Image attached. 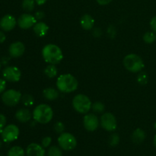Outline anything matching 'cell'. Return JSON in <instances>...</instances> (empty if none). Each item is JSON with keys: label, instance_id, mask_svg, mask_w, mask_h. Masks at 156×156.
Masks as SVG:
<instances>
[{"label": "cell", "instance_id": "14", "mask_svg": "<svg viewBox=\"0 0 156 156\" xmlns=\"http://www.w3.org/2000/svg\"><path fill=\"white\" fill-rule=\"evenodd\" d=\"M24 51H25V46L21 41L14 42L9 46V55L13 58L20 57L24 54Z\"/></svg>", "mask_w": 156, "mask_h": 156}, {"label": "cell", "instance_id": "20", "mask_svg": "<svg viewBox=\"0 0 156 156\" xmlns=\"http://www.w3.org/2000/svg\"><path fill=\"white\" fill-rule=\"evenodd\" d=\"M43 95L47 100L53 101L56 100L59 97V91L53 88H47L43 91Z\"/></svg>", "mask_w": 156, "mask_h": 156}, {"label": "cell", "instance_id": "18", "mask_svg": "<svg viewBox=\"0 0 156 156\" xmlns=\"http://www.w3.org/2000/svg\"><path fill=\"white\" fill-rule=\"evenodd\" d=\"M80 24L83 29L86 30H90L94 27V20L91 15H88V14H85L81 18Z\"/></svg>", "mask_w": 156, "mask_h": 156}, {"label": "cell", "instance_id": "12", "mask_svg": "<svg viewBox=\"0 0 156 156\" xmlns=\"http://www.w3.org/2000/svg\"><path fill=\"white\" fill-rule=\"evenodd\" d=\"M17 22H18V26L21 29L27 30V29L33 27L34 26V24L37 23V19L34 17V15H32L28 13H25L20 15Z\"/></svg>", "mask_w": 156, "mask_h": 156}, {"label": "cell", "instance_id": "1", "mask_svg": "<svg viewBox=\"0 0 156 156\" xmlns=\"http://www.w3.org/2000/svg\"><path fill=\"white\" fill-rule=\"evenodd\" d=\"M42 56L46 62L54 65L59 63L63 59V53L60 47L53 44L44 46L42 50Z\"/></svg>", "mask_w": 156, "mask_h": 156}, {"label": "cell", "instance_id": "10", "mask_svg": "<svg viewBox=\"0 0 156 156\" xmlns=\"http://www.w3.org/2000/svg\"><path fill=\"white\" fill-rule=\"evenodd\" d=\"M2 76L8 82H17L21 79V70L16 66H7L3 69Z\"/></svg>", "mask_w": 156, "mask_h": 156}, {"label": "cell", "instance_id": "17", "mask_svg": "<svg viewBox=\"0 0 156 156\" xmlns=\"http://www.w3.org/2000/svg\"><path fill=\"white\" fill-rule=\"evenodd\" d=\"M33 30L37 36L42 37L46 36L48 33L49 26L43 21H39L34 24L33 27Z\"/></svg>", "mask_w": 156, "mask_h": 156}, {"label": "cell", "instance_id": "6", "mask_svg": "<svg viewBox=\"0 0 156 156\" xmlns=\"http://www.w3.org/2000/svg\"><path fill=\"white\" fill-rule=\"evenodd\" d=\"M58 144L59 147L65 151L73 150L77 146L76 138L69 133H62L58 137Z\"/></svg>", "mask_w": 156, "mask_h": 156}, {"label": "cell", "instance_id": "16", "mask_svg": "<svg viewBox=\"0 0 156 156\" xmlns=\"http://www.w3.org/2000/svg\"><path fill=\"white\" fill-rule=\"evenodd\" d=\"M33 114L30 111V110L27 108H21L15 113V118L18 120V121L21 123H27L29 120H30Z\"/></svg>", "mask_w": 156, "mask_h": 156}, {"label": "cell", "instance_id": "5", "mask_svg": "<svg viewBox=\"0 0 156 156\" xmlns=\"http://www.w3.org/2000/svg\"><path fill=\"white\" fill-rule=\"evenodd\" d=\"M91 100L88 96L83 94H79L75 96L73 99V107L75 111L79 114H85L89 112L91 109Z\"/></svg>", "mask_w": 156, "mask_h": 156}, {"label": "cell", "instance_id": "7", "mask_svg": "<svg viewBox=\"0 0 156 156\" xmlns=\"http://www.w3.org/2000/svg\"><path fill=\"white\" fill-rule=\"evenodd\" d=\"M21 92L15 89H9L4 91L2 95V100L5 105L13 107L18 105L21 101Z\"/></svg>", "mask_w": 156, "mask_h": 156}, {"label": "cell", "instance_id": "42", "mask_svg": "<svg viewBox=\"0 0 156 156\" xmlns=\"http://www.w3.org/2000/svg\"><path fill=\"white\" fill-rule=\"evenodd\" d=\"M2 142L0 141V149L2 148Z\"/></svg>", "mask_w": 156, "mask_h": 156}, {"label": "cell", "instance_id": "13", "mask_svg": "<svg viewBox=\"0 0 156 156\" xmlns=\"http://www.w3.org/2000/svg\"><path fill=\"white\" fill-rule=\"evenodd\" d=\"M18 24L15 17L12 15H5L0 20V27L4 31H11Z\"/></svg>", "mask_w": 156, "mask_h": 156}, {"label": "cell", "instance_id": "33", "mask_svg": "<svg viewBox=\"0 0 156 156\" xmlns=\"http://www.w3.org/2000/svg\"><path fill=\"white\" fill-rule=\"evenodd\" d=\"M6 124V117L2 114H0V133L2 132Z\"/></svg>", "mask_w": 156, "mask_h": 156}, {"label": "cell", "instance_id": "38", "mask_svg": "<svg viewBox=\"0 0 156 156\" xmlns=\"http://www.w3.org/2000/svg\"><path fill=\"white\" fill-rule=\"evenodd\" d=\"M96 1L101 5H108L109 3H111L112 2V0H96Z\"/></svg>", "mask_w": 156, "mask_h": 156}, {"label": "cell", "instance_id": "15", "mask_svg": "<svg viewBox=\"0 0 156 156\" xmlns=\"http://www.w3.org/2000/svg\"><path fill=\"white\" fill-rule=\"evenodd\" d=\"M27 156H45L46 152L42 145L37 143H30L26 149Z\"/></svg>", "mask_w": 156, "mask_h": 156}, {"label": "cell", "instance_id": "21", "mask_svg": "<svg viewBox=\"0 0 156 156\" xmlns=\"http://www.w3.org/2000/svg\"><path fill=\"white\" fill-rule=\"evenodd\" d=\"M58 70L54 64H49L44 69V74L49 79H53L57 76Z\"/></svg>", "mask_w": 156, "mask_h": 156}, {"label": "cell", "instance_id": "37", "mask_svg": "<svg viewBox=\"0 0 156 156\" xmlns=\"http://www.w3.org/2000/svg\"><path fill=\"white\" fill-rule=\"evenodd\" d=\"M6 82L5 79H0V93L3 92L5 90Z\"/></svg>", "mask_w": 156, "mask_h": 156}, {"label": "cell", "instance_id": "32", "mask_svg": "<svg viewBox=\"0 0 156 156\" xmlns=\"http://www.w3.org/2000/svg\"><path fill=\"white\" fill-rule=\"evenodd\" d=\"M52 143V138L50 136H45L41 141V145L44 148H47L50 146Z\"/></svg>", "mask_w": 156, "mask_h": 156}, {"label": "cell", "instance_id": "8", "mask_svg": "<svg viewBox=\"0 0 156 156\" xmlns=\"http://www.w3.org/2000/svg\"><path fill=\"white\" fill-rule=\"evenodd\" d=\"M19 128L15 124H9L5 126L2 132L1 133L2 140L5 143H12L15 141L19 136Z\"/></svg>", "mask_w": 156, "mask_h": 156}, {"label": "cell", "instance_id": "4", "mask_svg": "<svg viewBox=\"0 0 156 156\" xmlns=\"http://www.w3.org/2000/svg\"><path fill=\"white\" fill-rule=\"evenodd\" d=\"M123 66L125 68L131 73H140L145 66L143 59L135 53L126 55L123 59Z\"/></svg>", "mask_w": 156, "mask_h": 156}, {"label": "cell", "instance_id": "22", "mask_svg": "<svg viewBox=\"0 0 156 156\" xmlns=\"http://www.w3.org/2000/svg\"><path fill=\"white\" fill-rule=\"evenodd\" d=\"M25 155V152H24V149L20 146H13L9 149L8 152L7 156H24Z\"/></svg>", "mask_w": 156, "mask_h": 156}, {"label": "cell", "instance_id": "29", "mask_svg": "<svg viewBox=\"0 0 156 156\" xmlns=\"http://www.w3.org/2000/svg\"><path fill=\"white\" fill-rule=\"evenodd\" d=\"M53 129H54L55 132L56 133L58 134H61L62 133H64V131H65V125H64L63 123H62V122L59 121V122H56V123L54 124V127H53Z\"/></svg>", "mask_w": 156, "mask_h": 156}, {"label": "cell", "instance_id": "25", "mask_svg": "<svg viewBox=\"0 0 156 156\" xmlns=\"http://www.w3.org/2000/svg\"><path fill=\"white\" fill-rule=\"evenodd\" d=\"M143 41L146 44H153L156 41V34L154 31L146 32L143 35Z\"/></svg>", "mask_w": 156, "mask_h": 156}, {"label": "cell", "instance_id": "40", "mask_svg": "<svg viewBox=\"0 0 156 156\" xmlns=\"http://www.w3.org/2000/svg\"><path fill=\"white\" fill-rule=\"evenodd\" d=\"M34 1L37 5H44L47 2V0H34Z\"/></svg>", "mask_w": 156, "mask_h": 156}, {"label": "cell", "instance_id": "44", "mask_svg": "<svg viewBox=\"0 0 156 156\" xmlns=\"http://www.w3.org/2000/svg\"><path fill=\"white\" fill-rule=\"evenodd\" d=\"M0 156H3V155H0Z\"/></svg>", "mask_w": 156, "mask_h": 156}, {"label": "cell", "instance_id": "30", "mask_svg": "<svg viewBox=\"0 0 156 156\" xmlns=\"http://www.w3.org/2000/svg\"><path fill=\"white\" fill-rule=\"evenodd\" d=\"M120 143V136L118 134L114 133L110 136L109 139V144L111 146H116Z\"/></svg>", "mask_w": 156, "mask_h": 156}, {"label": "cell", "instance_id": "9", "mask_svg": "<svg viewBox=\"0 0 156 156\" xmlns=\"http://www.w3.org/2000/svg\"><path fill=\"white\" fill-rule=\"evenodd\" d=\"M100 124L102 128L108 132H113L117 129V123L116 117L111 113H105L100 119Z\"/></svg>", "mask_w": 156, "mask_h": 156}, {"label": "cell", "instance_id": "35", "mask_svg": "<svg viewBox=\"0 0 156 156\" xmlns=\"http://www.w3.org/2000/svg\"><path fill=\"white\" fill-rule=\"evenodd\" d=\"M102 34V30L100 27H96V28L94 29L93 30V35L95 37H100Z\"/></svg>", "mask_w": 156, "mask_h": 156}, {"label": "cell", "instance_id": "41", "mask_svg": "<svg viewBox=\"0 0 156 156\" xmlns=\"http://www.w3.org/2000/svg\"><path fill=\"white\" fill-rule=\"evenodd\" d=\"M153 144H154V146H155V149H156V135L155 136V137H154V140H153Z\"/></svg>", "mask_w": 156, "mask_h": 156}, {"label": "cell", "instance_id": "27", "mask_svg": "<svg viewBox=\"0 0 156 156\" xmlns=\"http://www.w3.org/2000/svg\"><path fill=\"white\" fill-rule=\"evenodd\" d=\"M91 109L94 111V113H97V114H101V113H103L105 110V105H104L102 102L101 101H96L91 106Z\"/></svg>", "mask_w": 156, "mask_h": 156}, {"label": "cell", "instance_id": "34", "mask_svg": "<svg viewBox=\"0 0 156 156\" xmlns=\"http://www.w3.org/2000/svg\"><path fill=\"white\" fill-rule=\"evenodd\" d=\"M34 17L36 18L37 20L41 21V20L44 19V17H45V14H44V12H42V11H37V12L34 14Z\"/></svg>", "mask_w": 156, "mask_h": 156}, {"label": "cell", "instance_id": "26", "mask_svg": "<svg viewBox=\"0 0 156 156\" xmlns=\"http://www.w3.org/2000/svg\"><path fill=\"white\" fill-rule=\"evenodd\" d=\"M47 156H62V149L56 146H51L47 152Z\"/></svg>", "mask_w": 156, "mask_h": 156}, {"label": "cell", "instance_id": "39", "mask_svg": "<svg viewBox=\"0 0 156 156\" xmlns=\"http://www.w3.org/2000/svg\"><path fill=\"white\" fill-rule=\"evenodd\" d=\"M6 40V36L4 34V32L0 31V44H2Z\"/></svg>", "mask_w": 156, "mask_h": 156}, {"label": "cell", "instance_id": "3", "mask_svg": "<svg viewBox=\"0 0 156 156\" xmlns=\"http://www.w3.org/2000/svg\"><path fill=\"white\" fill-rule=\"evenodd\" d=\"M33 118L37 123L47 124L50 123L53 117V111L50 106L46 104L37 105L34 109Z\"/></svg>", "mask_w": 156, "mask_h": 156}, {"label": "cell", "instance_id": "28", "mask_svg": "<svg viewBox=\"0 0 156 156\" xmlns=\"http://www.w3.org/2000/svg\"><path fill=\"white\" fill-rule=\"evenodd\" d=\"M148 76L146 73H140V74L138 75V77H137V82L140 85H145L148 83Z\"/></svg>", "mask_w": 156, "mask_h": 156}, {"label": "cell", "instance_id": "24", "mask_svg": "<svg viewBox=\"0 0 156 156\" xmlns=\"http://www.w3.org/2000/svg\"><path fill=\"white\" fill-rule=\"evenodd\" d=\"M21 101L26 107H31L34 104V98L31 94H25L21 97Z\"/></svg>", "mask_w": 156, "mask_h": 156}, {"label": "cell", "instance_id": "19", "mask_svg": "<svg viewBox=\"0 0 156 156\" xmlns=\"http://www.w3.org/2000/svg\"><path fill=\"white\" fill-rule=\"evenodd\" d=\"M146 133L143 129H140V128L135 129L132 133V136H131L132 141L136 144H140V143H143L145 139H146Z\"/></svg>", "mask_w": 156, "mask_h": 156}, {"label": "cell", "instance_id": "23", "mask_svg": "<svg viewBox=\"0 0 156 156\" xmlns=\"http://www.w3.org/2000/svg\"><path fill=\"white\" fill-rule=\"evenodd\" d=\"M34 0H23L22 1V8L25 12H30L34 9L35 8Z\"/></svg>", "mask_w": 156, "mask_h": 156}, {"label": "cell", "instance_id": "2", "mask_svg": "<svg viewBox=\"0 0 156 156\" xmlns=\"http://www.w3.org/2000/svg\"><path fill=\"white\" fill-rule=\"evenodd\" d=\"M56 87L60 92L71 93L76 91L79 87V82L71 74H62L57 78Z\"/></svg>", "mask_w": 156, "mask_h": 156}, {"label": "cell", "instance_id": "36", "mask_svg": "<svg viewBox=\"0 0 156 156\" xmlns=\"http://www.w3.org/2000/svg\"><path fill=\"white\" fill-rule=\"evenodd\" d=\"M150 27L152 31H154L156 34V16L153 17L150 21Z\"/></svg>", "mask_w": 156, "mask_h": 156}, {"label": "cell", "instance_id": "11", "mask_svg": "<svg viewBox=\"0 0 156 156\" xmlns=\"http://www.w3.org/2000/svg\"><path fill=\"white\" fill-rule=\"evenodd\" d=\"M100 120L97 115L94 114H87L83 118V125L85 129L90 132L95 131L98 128Z\"/></svg>", "mask_w": 156, "mask_h": 156}, {"label": "cell", "instance_id": "43", "mask_svg": "<svg viewBox=\"0 0 156 156\" xmlns=\"http://www.w3.org/2000/svg\"><path fill=\"white\" fill-rule=\"evenodd\" d=\"M0 69H1V62H0Z\"/></svg>", "mask_w": 156, "mask_h": 156}, {"label": "cell", "instance_id": "31", "mask_svg": "<svg viewBox=\"0 0 156 156\" xmlns=\"http://www.w3.org/2000/svg\"><path fill=\"white\" fill-rule=\"evenodd\" d=\"M107 33H108V35L109 37L111 38H114L116 37V28L115 27H114L113 25H110L109 27H108V30H107Z\"/></svg>", "mask_w": 156, "mask_h": 156}]
</instances>
